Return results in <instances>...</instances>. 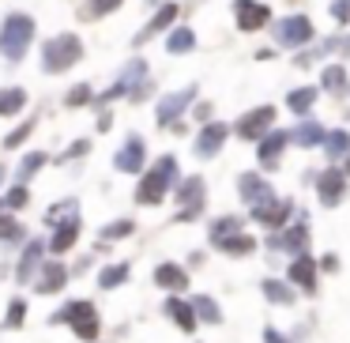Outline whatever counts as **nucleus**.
<instances>
[{
	"label": "nucleus",
	"instance_id": "obj_1",
	"mask_svg": "<svg viewBox=\"0 0 350 343\" xmlns=\"http://www.w3.org/2000/svg\"><path fill=\"white\" fill-rule=\"evenodd\" d=\"M174 177H177V159L174 155H162L151 166V174H144V181H139V189H136V200L147 207L162 204V196L174 189Z\"/></svg>",
	"mask_w": 350,
	"mask_h": 343
},
{
	"label": "nucleus",
	"instance_id": "obj_2",
	"mask_svg": "<svg viewBox=\"0 0 350 343\" xmlns=\"http://www.w3.org/2000/svg\"><path fill=\"white\" fill-rule=\"evenodd\" d=\"M34 38V19L16 12V16L4 19V31H0V53L8 57V61H23L27 46Z\"/></svg>",
	"mask_w": 350,
	"mask_h": 343
},
{
	"label": "nucleus",
	"instance_id": "obj_3",
	"mask_svg": "<svg viewBox=\"0 0 350 343\" xmlns=\"http://www.w3.org/2000/svg\"><path fill=\"white\" fill-rule=\"evenodd\" d=\"M64 320L72 325V332H76L79 340H87V343L98 340V328L102 325H98V309H94L91 302H68L61 313L49 317V325H64Z\"/></svg>",
	"mask_w": 350,
	"mask_h": 343
},
{
	"label": "nucleus",
	"instance_id": "obj_4",
	"mask_svg": "<svg viewBox=\"0 0 350 343\" xmlns=\"http://www.w3.org/2000/svg\"><path fill=\"white\" fill-rule=\"evenodd\" d=\"M79 57H83V42H79L76 34H57V38H49L46 46H42V68L64 72V68H72Z\"/></svg>",
	"mask_w": 350,
	"mask_h": 343
},
{
	"label": "nucleus",
	"instance_id": "obj_5",
	"mask_svg": "<svg viewBox=\"0 0 350 343\" xmlns=\"http://www.w3.org/2000/svg\"><path fill=\"white\" fill-rule=\"evenodd\" d=\"M204 196H207V185L204 177H189V181L177 189V204H181V212H177V219L189 223V219H200L204 215Z\"/></svg>",
	"mask_w": 350,
	"mask_h": 343
},
{
	"label": "nucleus",
	"instance_id": "obj_6",
	"mask_svg": "<svg viewBox=\"0 0 350 343\" xmlns=\"http://www.w3.org/2000/svg\"><path fill=\"white\" fill-rule=\"evenodd\" d=\"M237 189H241V200L252 207V212H256V207H267L271 200H279V196H275V189H271V185H267L260 174H241Z\"/></svg>",
	"mask_w": 350,
	"mask_h": 343
},
{
	"label": "nucleus",
	"instance_id": "obj_7",
	"mask_svg": "<svg viewBox=\"0 0 350 343\" xmlns=\"http://www.w3.org/2000/svg\"><path fill=\"white\" fill-rule=\"evenodd\" d=\"M271 31H275V42H279V46H305V42L312 38V23L305 16H290V19H282V23H275Z\"/></svg>",
	"mask_w": 350,
	"mask_h": 343
},
{
	"label": "nucleus",
	"instance_id": "obj_8",
	"mask_svg": "<svg viewBox=\"0 0 350 343\" xmlns=\"http://www.w3.org/2000/svg\"><path fill=\"white\" fill-rule=\"evenodd\" d=\"M144 76H147V64H144V57H132V64L121 72V79H117L109 91H102V99H98V106L102 102H113V99H121V94H132V84H144Z\"/></svg>",
	"mask_w": 350,
	"mask_h": 343
},
{
	"label": "nucleus",
	"instance_id": "obj_9",
	"mask_svg": "<svg viewBox=\"0 0 350 343\" xmlns=\"http://www.w3.org/2000/svg\"><path fill=\"white\" fill-rule=\"evenodd\" d=\"M271 121H275V110L260 106V110H252V114H245L241 121H237V136L241 140H264L267 129H271Z\"/></svg>",
	"mask_w": 350,
	"mask_h": 343
},
{
	"label": "nucleus",
	"instance_id": "obj_10",
	"mask_svg": "<svg viewBox=\"0 0 350 343\" xmlns=\"http://www.w3.org/2000/svg\"><path fill=\"white\" fill-rule=\"evenodd\" d=\"M305 242H309V223L305 219H297L294 227H286V230H279V234H271L267 238V245H271L275 253H301L305 249Z\"/></svg>",
	"mask_w": 350,
	"mask_h": 343
},
{
	"label": "nucleus",
	"instance_id": "obj_11",
	"mask_svg": "<svg viewBox=\"0 0 350 343\" xmlns=\"http://www.w3.org/2000/svg\"><path fill=\"white\" fill-rule=\"evenodd\" d=\"M192 99H196V84L185 87V91L166 94V99L159 102V125H177V117H181L185 110L192 106Z\"/></svg>",
	"mask_w": 350,
	"mask_h": 343
},
{
	"label": "nucleus",
	"instance_id": "obj_12",
	"mask_svg": "<svg viewBox=\"0 0 350 343\" xmlns=\"http://www.w3.org/2000/svg\"><path fill=\"white\" fill-rule=\"evenodd\" d=\"M234 16H237V27H241V31H260V27L271 23V12H267V4H256V0H237V4H234Z\"/></svg>",
	"mask_w": 350,
	"mask_h": 343
},
{
	"label": "nucleus",
	"instance_id": "obj_13",
	"mask_svg": "<svg viewBox=\"0 0 350 343\" xmlns=\"http://www.w3.org/2000/svg\"><path fill=\"white\" fill-rule=\"evenodd\" d=\"M317 192H320V204L324 207H335L342 200V192H347V174L342 170H324L317 177Z\"/></svg>",
	"mask_w": 350,
	"mask_h": 343
},
{
	"label": "nucleus",
	"instance_id": "obj_14",
	"mask_svg": "<svg viewBox=\"0 0 350 343\" xmlns=\"http://www.w3.org/2000/svg\"><path fill=\"white\" fill-rule=\"evenodd\" d=\"M226 136H230V129L222 121L219 125H207V129L196 136V155H200V159H215V155L222 151V144H226Z\"/></svg>",
	"mask_w": 350,
	"mask_h": 343
},
{
	"label": "nucleus",
	"instance_id": "obj_15",
	"mask_svg": "<svg viewBox=\"0 0 350 343\" xmlns=\"http://www.w3.org/2000/svg\"><path fill=\"white\" fill-rule=\"evenodd\" d=\"M290 215H294V204H290V200H271L267 207H256V212H252V219H256L260 227L282 230V223H286Z\"/></svg>",
	"mask_w": 350,
	"mask_h": 343
},
{
	"label": "nucleus",
	"instance_id": "obj_16",
	"mask_svg": "<svg viewBox=\"0 0 350 343\" xmlns=\"http://www.w3.org/2000/svg\"><path fill=\"white\" fill-rule=\"evenodd\" d=\"M144 155H147V147H144V140L139 136H132L129 144L117 151V159H113V166L121 170V174H136L139 166H144Z\"/></svg>",
	"mask_w": 350,
	"mask_h": 343
},
{
	"label": "nucleus",
	"instance_id": "obj_17",
	"mask_svg": "<svg viewBox=\"0 0 350 343\" xmlns=\"http://www.w3.org/2000/svg\"><path fill=\"white\" fill-rule=\"evenodd\" d=\"M290 279H294L297 287H305V290L312 294V290H317V260L305 257V253H297L294 264H290Z\"/></svg>",
	"mask_w": 350,
	"mask_h": 343
},
{
	"label": "nucleus",
	"instance_id": "obj_18",
	"mask_svg": "<svg viewBox=\"0 0 350 343\" xmlns=\"http://www.w3.org/2000/svg\"><path fill=\"white\" fill-rule=\"evenodd\" d=\"M324 53H339V57H350V34H335V38H327V42H320V49H312V53H301L297 57V64H312V61H320Z\"/></svg>",
	"mask_w": 350,
	"mask_h": 343
},
{
	"label": "nucleus",
	"instance_id": "obj_19",
	"mask_svg": "<svg viewBox=\"0 0 350 343\" xmlns=\"http://www.w3.org/2000/svg\"><path fill=\"white\" fill-rule=\"evenodd\" d=\"M166 317L174 320L177 328H181V332H192V328H196V305H189V302H181V298H170L166 302Z\"/></svg>",
	"mask_w": 350,
	"mask_h": 343
},
{
	"label": "nucleus",
	"instance_id": "obj_20",
	"mask_svg": "<svg viewBox=\"0 0 350 343\" xmlns=\"http://www.w3.org/2000/svg\"><path fill=\"white\" fill-rule=\"evenodd\" d=\"M154 283L166 287V290H174V294H181V290L189 287V275H185L177 264H159L154 268Z\"/></svg>",
	"mask_w": 350,
	"mask_h": 343
},
{
	"label": "nucleus",
	"instance_id": "obj_21",
	"mask_svg": "<svg viewBox=\"0 0 350 343\" xmlns=\"http://www.w3.org/2000/svg\"><path fill=\"white\" fill-rule=\"evenodd\" d=\"M76 238H79V215H72V219H64L61 227H57L49 249H53V253H68L72 245H76Z\"/></svg>",
	"mask_w": 350,
	"mask_h": 343
},
{
	"label": "nucleus",
	"instance_id": "obj_22",
	"mask_svg": "<svg viewBox=\"0 0 350 343\" xmlns=\"http://www.w3.org/2000/svg\"><path fill=\"white\" fill-rule=\"evenodd\" d=\"M286 144H290V132H267L264 144H260V162H264V166H275Z\"/></svg>",
	"mask_w": 350,
	"mask_h": 343
},
{
	"label": "nucleus",
	"instance_id": "obj_23",
	"mask_svg": "<svg viewBox=\"0 0 350 343\" xmlns=\"http://www.w3.org/2000/svg\"><path fill=\"white\" fill-rule=\"evenodd\" d=\"M174 19H177V4H162V12H159V16H154L151 23H147L144 31L136 34V46H144L147 38H154V34H159L162 27H170V23H174Z\"/></svg>",
	"mask_w": 350,
	"mask_h": 343
},
{
	"label": "nucleus",
	"instance_id": "obj_24",
	"mask_svg": "<svg viewBox=\"0 0 350 343\" xmlns=\"http://www.w3.org/2000/svg\"><path fill=\"white\" fill-rule=\"evenodd\" d=\"M290 140H294L297 147H317V144H324V140H327V132L320 129L317 121H301L294 132H290Z\"/></svg>",
	"mask_w": 350,
	"mask_h": 343
},
{
	"label": "nucleus",
	"instance_id": "obj_25",
	"mask_svg": "<svg viewBox=\"0 0 350 343\" xmlns=\"http://www.w3.org/2000/svg\"><path fill=\"white\" fill-rule=\"evenodd\" d=\"M64 279H68V272H64V264H42L38 294H57V290L64 287Z\"/></svg>",
	"mask_w": 350,
	"mask_h": 343
},
{
	"label": "nucleus",
	"instance_id": "obj_26",
	"mask_svg": "<svg viewBox=\"0 0 350 343\" xmlns=\"http://www.w3.org/2000/svg\"><path fill=\"white\" fill-rule=\"evenodd\" d=\"M42 253H46V249H42V242H31V245L23 249V257H19V268H16V279H19V283H27V279L34 275V268L42 264Z\"/></svg>",
	"mask_w": 350,
	"mask_h": 343
},
{
	"label": "nucleus",
	"instance_id": "obj_27",
	"mask_svg": "<svg viewBox=\"0 0 350 343\" xmlns=\"http://www.w3.org/2000/svg\"><path fill=\"white\" fill-rule=\"evenodd\" d=\"M211 249L230 253V257H245V253L256 249V242H252V234H234V238H222V242H215Z\"/></svg>",
	"mask_w": 350,
	"mask_h": 343
},
{
	"label": "nucleus",
	"instance_id": "obj_28",
	"mask_svg": "<svg viewBox=\"0 0 350 343\" xmlns=\"http://www.w3.org/2000/svg\"><path fill=\"white\" fill-rule=\"evenodd\" d=\"M260 290H264V298H267V302H275V305H294V290H290L282 279H264V283H260Z\"/></svg>",
	"mask_w": 350,
	"mask_h": 343
},
{
	"label": "nucleus",
	"instance_id": "obj_29",
	"mask_svg": "<svg viewBox=\"0 0 350 343\" xmlns=\"http://www.w3.org/2000/svg\"><path fill=\"white\" fill-rule=\"evenodd\" d=\"M234 234H241V219L237 215H222V219H215L211 223V234H207V242H222V238H234Z\"/></svg>",
	"mask_w": 350,
	"mask_h": 343
},
{
	"label": "nucleus",
	"instance_id": "obj_30",
	"mask_svg": "<svg viewBox=\"0 0 350 343\" xmlns=\"http://www.w3.org/2000/svg\"><path fill=\"white\" fill-rule=\"evenodd\" d=\"M324 151H327V159H342V155L350 151V132H347V129H335V132H327V140H324Z\"/></svg>",
	"mask_w": 350,
	"mask_h": 343
},
{
	"label": "nucleus",
	"instance_id": "obj_31",
	"mask_svg": "<svg viewBox=\"0 0 350 343\" xmlns=\"http://www.w3.org/2000/svg\"><path fill=\"white\" fill-rule=\"evenodd\" d=\"M27 106V94L19 87H8V91H0V117H12Z\"/></svg>",
	"mask_w": 350,
	"mask_h": 343
},
{
	"label": "nucleus",
	"instance_id": "obj_32",
	"mask_svg": "<svg viewBox=\"0 0 350 343\" xmlns=\"http://www.w3.org/2000/svg\"><path fill=\"white\" fill-rule=\"evenodd\" d=\"M320 84H324V91H332V94H339V91H347V72H342V64H332V68H324V76H320Z\"/></svg>",
	"mask_w": 350,
	"mask_h": 343
},
{
	"label": "nucleus",
	"instance_id": "obj_33",
	"mask_svg": "<svg viewBox=\"0 0 350 343\" xmlns=\"http://www.w3.org/2000/svg\"><path fill=\"white\" fill-rule=\"evenodd\" d=\"M192 305H196V313H200V320H204V325H219V320H222V313H219V305H215V298L196 294V298H192Z\"/></svg>",
	"mask_w": 350,
	"mask_h": 343
},
{
	"label": "nucleus",
	"instance_id": "obj_34",
	"mask_svg": "<svg viewBox=\"0 0 350 343\" xmlns=\"http://www.w3.org/2000/svg\"><path fill=\"white\" fill-rule=\"evenodd\" d=\"M192 46H196V34H192L189 27L174 31V34H170V42H166V49H170V53H189Z\"/></svg>",
	"mask_w": 350,
	"mask_h": 343
},
{
	"label": "nucleus",
	"instance_id": "obj_35",
	"mask_svg": "<svg viewBox=\"0 0 350 343\" xmlns=\"http://www.w3.org/2000/svg\"><path fill=\"white\" fill-rule=\"evenodd\" d=\"M286 102H290V110H294V114H309L312 102H317V91H312V87H301V91H294Z\"/></svg>",
	"mask_w": 350,
	"mask_h": 343
},
{
	"label": "nucleus",
	"instance_id": "obj_36",
	"mask_svg": "<svg viewBox=\"0 0 350 343\" xmlns=\"http://www.w3.org/2000/svg\"><path fill=\"white\" fill-rule=\"evenodd\" d=\"M46 162H49V159H46V155H42V151H34V155H27V159H23V162H19V181H31V177H34V174H38V170H42V166H46Z\"/></svg>",
	"mask_w": 350,
	"mask_h": 343
},
{
	"label": "nucleus",
	"instance_id": "obj_37",
	"mask_svg": "<svg viewBox=\"0 0 350 343\" xmlns=\"http://www.w3.org/2000/svg\"><path fill=\"white\" fill-rule=\"evenodd\" d=\"M132 219H117V223H109V227H102V242H121V238H129L132 234Z\"/></svg>",
	"mask_w": 350,
	"mask_h": 343
},
{
	"label": "nucleus",
	"instance_id": "obj_38",
	"mask_svg": "<svg viewBox=\"0 0 350 343\" xmlns=\"http://www.w3.org/2000/svg\"><path fill=\"white\" fill-rule=\"evenodd\" d=\"M129 279V264H113V268H106V272H102V290H109V287H121V283Z\"/></svg>",
	"mask_w": 350,
	"mask_h": 343
},
{
	"label": "nucleus",
	"instance_id": "obj_39",
	"mask_svg": "<svg viewBox=\"0 0 350 343\" xmlns=\"http://www.w3.org/2000/svg\"><path fill=\"white\" fill-rule=\"evenodd\" d=\"M0 242H23V227L12 215H0Z\"/></svg>",
	"mask_w": 350,
	"mask_h": 343
},
{
	"label": "nucleus",
	"instance_id": "obj_40",
	"mask_svg": "<svg viewBox=\"0 0 350 343\" xmlns=\"http://www.w3.org/2000/svg\"><path fill=\"white\" fill-rule=\"evenodd\" d=\"M72 215H79L76 212V200H61L57 207H49V212H46V223H61V219H72Z\"/></svg>",
	"mask_w": 350,
	"mask_h": 343
},
{
	"label": "nucleus",
	"instance_id": "obj_41",
	"mask_svg": "<svg viewBox=\"0 0 350 343\" xmlns=\"http://www.w3.org/2000/svg\"><path fill=\"white\" fill-rule=\"evenodd\" d=\"M23 317H27V302H23V298H16V302L8 305V317H4V328H23Z\"/></svg>",
	"mask_w": 350,
	"mask_h": 343
},
{
	"label": "nucleus",
	"instance_id": "obj_42",
	"mask_svg": "<svg viewBox=\"0 0 350 343\" xmlns=\"http://www.w3.org/2000/svg\"><path fill=\"white\" fill-rule=\"evenodd\" d=\"M31 132H34V121H23L16 132H8V136H4V147H19L27 136H31Z\"/></svg>",
	"mask_w": 350,
	"mask_h": 343
},
{
	"label": "nucleus",
	"instance_id": "obj_43",
	"mask_svg": "<svg viewBox=\"0 0 350 343\" xmlns=\"http://www.w3.org/2000/svg\"><path fill=\"white\" fill-rule=\"evenodd\" d=\"M27 200H31V192H27V185H23V181H19V185H16V189H12V192H8V196H4V204H8V207H23V204H27Z\"/></svg>",
	"mask_w": 350,
	"mask_h": 343
},
{
	"label": "nucleus",
	"instance_id": "obj_44",
	"mask_svg": "<svg viewBox=\"0 0 350 343\" xmlns=\"http://www.w3.org/2000/svg\"><path fill=\"white\" fill-rule=\"evenodd\" d=\"M121 8V0H91V16H109V12H117Z\"/></svg>",
	"mask_w": 350,
	"mask_h": 343
},
{
	"label": "nucleus",
	"instance_id": "obj_45",
	"mask_svg": "<svg viewBox=\"0 0 350 343\" xmlns=\"http://www.w3.org/2000/svg\"><path fill=\"white\" fill-rule=\"evenodd\" d=\"M87 99H91V87H87V84H79L76 91H68V99H64V102H68V106H83Z\"/></svg>",
	"mask_w": 350,
	"mask_h": 343
},
{
	"label": "nucleus",
	"instance_id": "obj_46",
	"mask_svg": "<svg viewBox=\"0 0 350 343\" xmlns=\"http://www.w3.org/2000/svg\"><path fill=\"white\" fill-rule=\"evenodd\" d=\"M332 16L339 19V23H350V0H335V4H332Z\"/></svg>",
	"mask_w": 350,
	"mask_h": 343
},
{
	"label": "nucleus",
	"instance_id": "obj_47",
	"mask_svg": "<svg viewBox=\"0 0 350 343\" xmlns=\"http://www.w3.org/2000/svg\"><path fill=\"white\" fill-rule=\"evenodd\" d=\"M87 151V140H76V147H68V151L61 155V162H68V159H76V155H83Z\"/></svg>",
	"mask_w": 350,
	"mask_h": 343
},
{
	"label": "nucleus",
	"instance_id": "obj_48",
	"mask_svg": "<svg viewBox=\"0 0 350 343\" xmlns=\"http://www.w3.org/2000/svg\"><path fill=\"white\" fill-rule=\"evenodd\" d=\"M147 94H151V84H147V79H144V84H139L136 91H132V102H144Z\"/></svg>",
	"mask_w": 350,
	"mask_h": 343
},
{
	"label": "nucleus",
	"instance_id": "obj_49",
	"mask_svg": "<svg viewBox=\"0 0 350 343\" xmlns=\"http://www.w3.org/2000/svg\"><path fill=\"white\" fill-rule=\"evenodd\" d=\"M264 343H290V340H282V335L275 332V328H267V332H264Z\"/></svg>",
	"mask_w": 350,
	"mask_h": 343
},
{
	"label": "nucleus",
	"instance_id": "obj_50",
	"mask_svg": "<svg viewBox=\"0 0 350 343\" xmlns=\"http://www.w3.org/2000/svg\"><path fill=\"white\" fill-rule=\"evenodd\" d=\"M320 264H324V268H327V272H335V268H339V260H335V257H332V253H327V257H324V260H320Z\"/></svg>",
	"mask_w": 350,
	"mask_h": 343
},
{
	"label": "nucleus",
	"instance_id": "obj_51",
	"mask_svg": "<svg viewBox=\"0 0 350 343\" xmlns=\"http://www.w3.org/2000/svg\"><path fill=\"white\" fill-rule=\"evenodd\" d=\"M0 181H4V170H0Z\"/></svg>",
	"mask_w": 350,
	"mask_h": 343
},
{
	"label": "nucleus",
	"instance_id": "obj_52",
	"mask_svg": "<svg viewBox=\"0 0 350 343\" xmlns=\"http://www.w3.org/2000/svg\"><path fill=\"white\" fill-rule=\"evenodd\" d=\"M151 4H159V0H151Z\"/></svg>",
	"mask_w": 350,
	"mask_h": 343
},
{
	"label": "nucleus",
	"instance_id": "obj_53",
	"mask_svg": "<svg viewBox=\"0 0 350 343\" xmlns=\"http://www.w3.org/2000/svg\"><path fill=\"white\" fill-rule=\"evenodd\" d=\"M0 204H4V200H0Z\"/></svg>",
	"mask_w": 350,
	"mask_h": 343
}]
</instances>
